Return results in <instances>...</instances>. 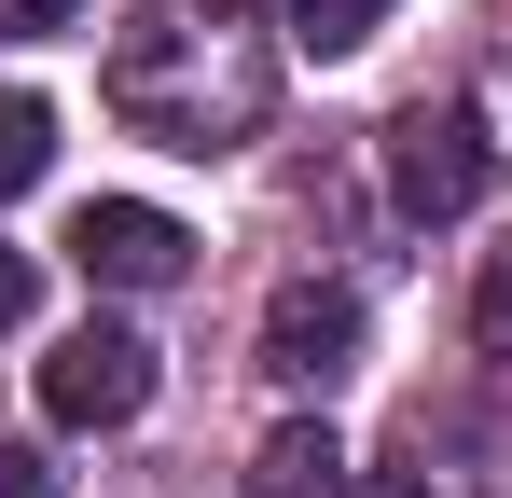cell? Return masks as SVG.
<instances>
[{"label": "cell", "instance_id": "obj_10", "mask_svg": "<svg viewBox=\"0 0 512 498\" xmlns=\"http://www.w3.org/2000/svg\"><path fill=\"white\" fill-rule=\"evenodd\" d=\"M471 346L512 360V249H485V291H471Z\"/></svg>", "mask_w": 512, "mask_h": 498}, {"label": "cell", "instance_id": "obj_11", "mask_svg": "<svg viewBox=\"0 0 512 498\" xmlns=\"http://www.w3.org/2000/svg\"><path fill=\"white\" fill-rule=\"evenodd\" d=\"M70 14H84V0H0V42H56Z\"/></svg>", "mask_w": 512, "mask_h": 498}, {"label": "cell", "instance_id": "obj_7", "mask_svg": "<svg viewBox=\"0 0 512 498\" xmlns=\"http://www.w3.org/2000/svg\"><path fill=\"white\" fill-rule=\"evenodd\" d=\"M250 498H346V443L333 429H277L250 457Z\"/></svg>", "mask_w": 512, "mask_h": 498}, {"label": "cell", "instance_id": "obj_12", "mask_svg": "<svg viewBox=\"0 0 512 498\" xmlns=\"http://www.w3.org/2000/svg\"><path fill=\"white\" fill-rule=\"evenodd\" d=\"M0 498H56V471H42L28 443H0Z\"/></svg>", "mask_w": 512, "mask_h": 498}, {"label": "cell", "instance_id": "obj_4", "mask_svg": "<svg viewBox=\"0 0 512 498\" xmlns=\"http://www.w3.org/2000/svg\"><path fill=\"white\" fill-rule=\"evenodd\" d=\"M70 263H84L97 291H167L180 263H194V236H180L167 208H139V194H84L70 208Z\"/></svg>", "mask_w": 512, "mask_h": 498}, {"label": "cell", "instance_id": "obj_1", "mask_svg": "<svg viewBox=\"0 0 512 498\" xmlns=\"http://www.w3.org/2000/svg\"><path fill=\"white\" fill-rule=\"evenodd\" d=\"M97 97L139 139H167V153H236L263 111H277V42H263L250 14H222V0H153L111 42Z\"/></svg>", "mask_w": 512, "mask_h": 498}, {"label": "cell", "instance_id": "obj_2", "mask_svg": "<svg viewBox=\"0 0 512 498\" xmlns=\"http://www.w3.org/2000/svg\"><path fill=\"white\" fill-rule=\"evenodd\" d=\"M485 194V125L457 111V97H416L402 125H388V208L402 222H457Z\"/></svg>", "mask_w": 512, "mask_h": 498}, {"label": "cell", "instance_id": "obj_8", "mask_svg": "<svg viewBox=\"0 0 512 498\" xmlns=\"http://www.w3.org/2000/svg\"><path fill=\"white\" fill-rule=\"evenodd\" d=\"M42 166H56V111H42V97H14V83H0V208H14V194H28V180H42Z\"/></svg>", "mask_w": 512, "mask_h": 498}, {"label": "cell", "instance_id": "obj_13", "mask_svg": "<svg viewBox=\"0 0 512 498\" xmlns=\"http://www.w3.org/2000/svg\"><path fill=\"white\" fill-rule=\"evenodd\" d=\"M28 319V249H0V332Z\"/></svg>", "mask_w": 512, "mask_h": 498}, {"label": "cell", "instance_id": "obj_3", "mask_svg": "<svg viewBox=\"0 0 512 498\" xmlns=\"http://www.w3.org/2000/svg\"><path fill=\"white\" fill-rule=\"evenodd\" d=\"M139 402H153V346L125 319L56 332V360H42V415H56V429H125Z\"/></svg>", "mask_w": 512, "mask_h": 498}, {"label": "cell", "instance_id": "obj_5", "mask_svg": "<svg viewBox=\"0 0 512 498\" xmlns=\"http://www.w3.org/2000/svg\"><path fill=\"white\" fill-rule=\"evenodd\" d=\"M374 498H512V443L471 429V415H402L388 443V485Z\"/></svg>", "mask_w": 512, "mask_h": 498}, {"label": "cell", "instance_id": "obj_6", "mask_svg": "<svg viewBox=\"0 0 512 498\" xmlns=\"http://www.w3.org/2000/svg\"><path fill=\"white\" fill-rule=\"evenodd\" d=\"M346 360H360V291H346V277H291V291L263 305V374H277V388H333Z\"/></svg>", "mask_w": 512, "mask_h": 498}, {"label": "cell", "instance_id": "obj_9", "mask_svg": "<svg viewBox=\"0 0 512 498\" xmlns=\"http://www.w3.org/2000/svg\"><path fill=\"white\" fill-rule=\"evenodd\" d=\"M388 28V0H291V42H319V56H360Z\"/></svg>", "mask_w": 512, "mask_h": 498}]
</instances>
